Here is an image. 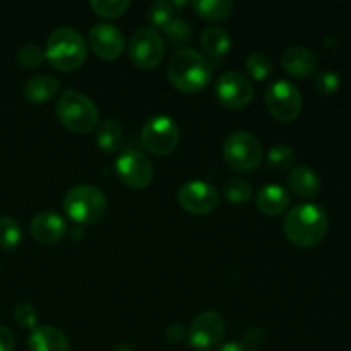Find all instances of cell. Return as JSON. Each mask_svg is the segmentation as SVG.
Wrapping results in <instances>:
<instances>
[{
	"label": "cell",
	"mask_w": 351,
	"mask_h": 351,
	"mask_svg": "<svg viewBox=\"0 0 351 351\" xmlns=\"http://www.w3.org/2000/svg\"><path fill=\"white\" fill-rule=\"evenodd\" d=\"M329 230L328 215L319 204L304 202L288 211L283 232L293 245L311 249L326 239Z\"/></svg>",
	"instance_id": "1"
},
{
	"label": "cell",
	"mask_w": 351,
	"mask_h": 351,
	"mask_svg": "<svg viewBox=\"0 0 351 351\" xmlns=\"http://www.w3.org/2000/svg\"><path fill=\"white\" fill-rule=\"evenodd\" d=\"M213 67L215 65L194 48H180L168 62V79L178 91L194 95L209 84Z\"/></svg>",
	"instance_id": "2"
},
{
	"label": "cell",
	"mask_w": 351,
	"mask_h": 351,
	"mask_svg": "<svg viewBox=\"0 0 351 351\" xmlns=\"http://www.w3.org/2000/svg\"><path fill=\"white\" fill-rule=\"evenodd\" d=\"M86 41L81 34L72 27H57L48 36L45 58L50 62L51 67L62 72H72L81 67L86 60Z\"/></svg>",
	"instance_id": "3"
},
{
	"label": "cell",
	"mask_w": 351,
	"mask_h": 351,
	"mask_svg": "<svg viewBox=\"0 0 351 351\" xmlns=\"http://www.w3.org/2000/svg\"><path fill=\"white\" fill-rule=\"evenodd\" d=\"M57 117L64 127L75 134H89L98 127V108L84 93L65 89L57 101Z\"/></svg>",
	"instance_id": "4"
},
{
	"label": "cell",
	"mask_w": 351,
	"mask_h": 351,
	"mask_svg": "<svg viewBox=\"0 0 351 351\" xmlns=\"http://www.w3.org/2000/svg\"><path fill=\"white\" fill-rule=\"evenodd\" d=\"M105 194L95 185H77L71 189L64 197V209L72 221L89 225L103 218L106 213Z\"/></svg>",
	"instance_id": "5"
},
{
	"label": "cell",
	"mask_w": 351,
	"mask_h": 351,
	"mask_svg": "<svg viewBox=\"0 0 351 351\" xmlns=\"http://www.w3.org/2000/svg\"><path fill=\"white\" fill-rule=\"evenodd\" d=\"M223 156L232 170L247 173L256 170L263 161V146L254 134L237 130L226 137Z\"/></svg>",
	"instance_id": "6"
},
{
	"label": "cell",
	"mask_w": 351,
	"mask_h": 351,
	"mask_svg": "<svg viewBox=\"0 0 351 351\" xmlns=\"http://www.w3.org/2000/svg\"><path fill=\"white\" fill-rule=\"evenodd\" d=\"M144 147L156 156L173 153L180 141V129L177 122L167 115H156L146 122L141 134Z\"/></svg>",
	"instance_id": "7"
},
{
	"label": "cell",
	"mask_w": 351,
	"mask_h": 351,
	"mask_svg": "<svg viewBox=\"0 0 351 351\" xmlns=\"http://www.w3.org/2000/svg\"><path fill=\"white\" fill-rule=\"evenodd\" d=\"M165 45L153 27H139L129 41V57L141 71H153L163 60Z\"/></svg>",
	"instance_id": "8"
},
{
	"label": "cell",
	"mask_w": 351,
	"mask_h": 351,
	"mask_svg": "<svg viewBox=\"0 0 351 351\" xmlns=\"http://www.w3.org/2000/svg\"><path fill=\"white\" fill-rule=\"evenodd\" d=\"M266 106L280 122H293L302 112L300 89L290 81H276L266 89Z\"/></svg>",
	"instance_id": "9"
},
{
	"label": "cell",
	"mask_w": 351,
	"mask_h": 351,
	"mask_svg": "<svg viewBox=\"0 0 351 351\" xmlns=\"http://www.w3.org/2000/svg\"><path fill=\"white\" fill-rule=\"evenodd\" d=\"M215 96L225 108L240 110L252 101L254 84L242 72H223L215 82Z\"/></svg>",
	"instance_id": "10"
},
{
	"label": "cell",
	"mask_w": 351,
	"mask_h": 351,
	"mask_svg": "<svg viewBox=\"0 0 351 351\" xmlns=\"http://www.w3.org/2000/svg\"><path fill=\"white\" fill-rule=\"evenodd\" d=\"M115 170L120 180L130 189H146L153 182L154 168L147 154L139 149H125L115 161Z\"/></svg>",
	"instance_id": "11"
},
{
	"label": "cell",
	"mask_w": 351,
	"mask_h": 351,
	"mask_svg": "<svg viewBox=\"0 0 351 351\" xmlns=\"http://www.w3.org/2000/svg\"><path fill=\"white\" fill-rule=\"evenodd\" d=\"M225 329V321L218 312H202L189 326L187 341L194 350L209 351L221 343Z\"/></svg>",
	"instance_id": "12"
},
{
	"label": "cell",
	"mask_w": 351,
	"mask_h": 351,
	"mask_svg": "<svg viewBox=\"0 0 351 351\" xmlns=\"http://www.w3.org/2000/svg\"><path fill=\"white\" fill-rule=\"evenodd\" d=\"M178 204L192 215H209L219 206V194L211 184L201 180L187 182L178 189Z\"/></svg>",
	"instance_id": "13"
},
{
	"label": "cell",
	"mask_w": 351,
	"mask_h": 351,
	"mask_svg": "<svg viewBox=\"0 0 351 351\" xmlns=\"http://www.w3.org/2000/svg\"><path fill=\"white\" fill-rule=\"evenodd\" d=\"M88 43L93 53L101 60H115L125 48V38L122 31L108 23H99L91 27L88 34Z\"/></svg>",
	"instance_id": "14"
},
{
	"label": "cell",
	"mask_w": 351,
	"mask_h": 351,
	"mask_svg": "<svg viewBox=\"0 0 351 351\" xmlns=\"http://www.w3.org/2000/svg\"><path fill=\"white\" fill-rule=\"evenodd\" d=\"M67 232L65 219L55 211H41L31 221V235L41 245H51L62 240Z\"/></svg>",
	"instance_id": "15"
},
{
	"label": "cell",
	"mask_w": 351,
	"mask_h": 351,
	"mask_svg": "<svg viewBox=\"0 0 351 351\" xmlns=\"http://www.w3.org/2000/svg\"><path fill=\"white\" fill-rule=\"evenodd\" d=\"M317 57L305 47H291L281 55V67L293 77H308L317 71Z\"/></svg>",
	"instance_id": "16"
},
{
	"label": "cell",
	"mask_w": 351,
	"mask_h": 351,
	"mask_svg": "<svg viewBox=\"0 0 351 351\" xmlns=\"http://www.w3.org/2000/svg\"><path fill=\"white\" fill-rule=\"evenodd\" d=\"M291 197L281 185L269 184L264 185L256 197V206L263 215L266 216H280L290 209Z\"/></svg>",
	"instance_id": "17"
},
{
	"label": "cell",
	"mask_w": 351,
	"mask_h": 351,
	"mask_svg": "<svg viewBox=\"0 0 351 351\" xmlns=\"http://www.w3.org/2000/svg\"><path fill=\"white\" fill-rule=\"evenodd\" d=\"M29 351H69V339L55 326H36L27 338Z\"/></svg>",
	"instance_id": "18"
},
{
	"label": "cell",
	"mask_w": 351,
	"mask_h": 351,
	"mask_svg": "<svg viewBox=\"0 0 351 351\" xmlns=\"http://www.w3.org/2000/svg\"><path fill=\"white\" fill-rule=\"evenodd\" d=\"M201 47L206 53V58L213 65L219 64L232 48V38H230L228 31L223 27L208 26L201 34Z\"/></svg>",
	"instance_id": "19"
},
{
	"label": "cell",
	"mask_w": 351,
	"mask_h": 351,
	"mask_svg": "<svg viewBox=\"0 0 351 351\" xmlns=\"http://www.w3.org/2000/svg\"><path fill=\"white\" fill-rule=\"evenodd\" d=\"M288 185H290L291 192L302 199H314L321 192L319 175L311 167H305V165H298L290 171Z\"/></svg>",
	"instance_id": "20"
},
{
	"label": "cell",
	"mask_w": 351,
	"mask_h": 351,
	"mask_svg": "<svg viewBox=\"0 0 351 351\" xmlns=\"http://www.w3.org/2000/svg\"><path fill=\"white\" fill-rule=\"evenodd\" d=\"M60 82L57 77L47 74L33 75L23 88V96L31 103H47L58 95Z\"/></svg>",
	"instance_id": "21"
},
{
	"label": "cell",
	"mask_w": 351,
	"mask_h": 351,
	"mask_svg": "<svg viewBox=\"0 0 351 351\" xmlns=\"http://www.w3.org/2000/svg\"><path fill=\"white\" fill-rule=\"evenodd\" d=\"M123 141V130L117 120H103L96 127V143L98 147L106 154H112L119 151L120 144Z\"/></svg>",
	"instance_id": "22"
},
{
	"label": "cell",
	"mask_w": 351,
	"mask_h": 351,
	"mask_svg": "<svg viewBox=\"0 0 351 351\" xmlns=\"http://www.w3.org/2000/svg\"><path fill=\"white\" fill-rule=\"evenodd\" d=\"M191 5L199 17L213 21V23L226 21L235 9L233 2H228V0H195Z\"/></svg>",
	"instance_id": "23"
},
{
	"label": "cell",
	"mask_w": 351,
	"mask_h": 351,
	"mask_svg": "<svg viewBox=\"0 0 351 351\" xmlns=\"http://www.w3.org/2000/svg\"><path fill=\"white\" fill-rule=\"evenodd\" d=\"M245 71L254 81H266L273 72V60L264 51H252L245 60Z\"/></svg>",
	"instance_id": "24"
},
{
	"label": "cell",
	"mask_w": 351,
	"mask_h": 351,
	"mask_svg": "<svg viewBox=\"0 0 351 351\" xmlns=\"http://www.w3.org/2000/svg\"><path fill=\"white\" fill-rule=\"evenodd\" d=\"M23 232L12 216H0V247L3 250H14L21 243Z\"/></svg>",
	"instance_id": "25"
},
{
	"label": "cell",
	"mask_w": 351,
	"mask_h": 351,
	"mask_svg": "<svg viewBox=\"0 0 351 351\" xmlns=\"http://www.w3.org/2000/svg\"><path fill=\"white\" fill-rule=\"evenodd\" d=\"M223 192H225V197L228 199L233 204H243V202H249L250 197L254 194V189L250 185V182H247L245 178H230L223 185Z\"/></svg>",
	"instance_id": "26"
},
{
	"label": "cell",
	"mask_w": 351,
	"mask_h": 351,
	"mask_svg": "<svg viewBox=\"0 0 351 351\" xmlns=\"http://www.w3.org/2000/svg\"><path fill=\"white\" fill-rule=\"evenodd\" d=\"M165 38L171 47H184L192 38V26L184 19L173 17L167 27L163 29Z\"/></svg>",
	"instance_id": "27"
},
{
	"label": "cell",
	"mask_w": 351,
	"mask_h": 351,
	"mask_svg": "<svg viewBox=\"0 0 351 351\" xmlns=\"http://www.w3.org/2000/svg\"><path fill=\"white\" fill-rule=\"evenodd\" d=\"M267 167L271 170L283 171L291 168V165L295 163V151L293 147L287 146V144H280V146H274L267 151Z\"/></svg>",
	"instance_id": "28"
},
{
	"label": "cell",
	"mask_w": 351,
	"mask_h": 351,
	"mask_svg": "<svg viewBox=\"0 0 351 351\" xmlns=\"http://www.w3.org/2000/svg\"><path fill=\"white\" fill-rule=\"evenodd\" d=\"M93 10L98 14L99 17H106V19H113V17H120L127 12L130 7L129 0H93L89 3Z\"/></svg>",
	"instance_id": "29"
},
{
	"label": "cell",
	"mask_w": 351,
	"mask_h": 351,
	"mask_svg": "<svg viewBox=\"0 0 351 351\" xmlns=\"http://www.w3.org/2000/svg\"><path fill=\"white\" fill-rule=\"evenodd\" d=\"M147 19L154 27L165 29L170 24V21L173 19V3L165 2V0H158V2L151 3L149 9H147Z\"/></svg>",
	"instance_id": "30"
},
{
	"label": "cell",
	"mask_w": 351,
	"mask_h": 351,
	"mask_svg": "<svg viewBox=\"0 0 351 351\" xmlns=\"http://www.w3.org/2000/svg\"><path fill=\"white\" fill-rule=\"evenodd\" d=\"M45 51L38 45H24L17 51V62L23 69H36L43 64Z\"/></svg>",
	"instance_id": "31"
},
{
	"label": "cell",
	"mask_w": 351,
	"mask_h": 351,
	"mask_svg": "<svg viewBox=\"0 0 351 351\" xmlns=\"http://www.w3.org/2000/svg\"><path fill=\"white\" fill-rule=\"evenodd\" d=\"M314 86L322 96H332L338 93L341 81H339V75L332 71H322L315 75Z\"/></svg>",
	"instance_id": "32"
},
{
	"label": "cell",
	"mask_w": 351,
	"mask_h": 351,
	"mask_svg": "<svg viewBox=\"0 0 351 351\" xmlns=\"http://www.w3.org/2000/svg\"><path fill=\"white\" fill-rule=\"evenodd\" d=\"M14 319L17 324L24 329H31L33 331L38 324V311L27 302H21L14 308Z\"/></svg>",
	"instance_id": "33"
},
{
	"label": "cell",
	"mask_w": 351,
	"mask_h": 351,
	"mask_svg": "<svg viewBox=\"0 0 351 351\" xmlns=\"http://www.w3.org/2000/svg\"><path fill=\"white\" fill-rule=\"evenodd\" d=\"M264 341V332L259 328H249L243 335V346H259Z\"/></svg>",
	"instance_id": "34"
},
{
	"label": "cell",
	"mask_w": 351,
	"mask_h": 351,
	"mask_svg": "<svg viewBox=\"0 0 351 351\" xmlns=\"http://www.w3.org/2000/svg\"><path fill=\"white\" fill-rule=\"evenodd\" d=\"M14 345H16V338L12 331L5 326H0V351H12Z\"/></svg>",
	"instance_id": "35"
},
{
	"label": "cell",
	"mask_w": 351,
	"mask_h": 351,
	"mask_svg": "<svg viewBox=\"0 0 351 351\" xmlns=\"http://www.w3.org/2000/svg\"><path fill=\"white\" fill-rule=\"evenodd\" d=\"M185 338H187V331H185L184 326L171 324L170 328L167 329V339L170 343H175V345H177V343L184 341Z\"/></svg>",
	"instance_id": "36"
},
{
	"label": "cell",
	"mask_w": 351,
	"mask_h": 351,
	"mask_svg": "<svg viewBox=\"0 0 351 351\" xmlns=\"http://www.w3.org/2000/svg\"><path fill=\"white\" fill-rule=\"evenodd\" d=\"M219 351H249V348H245L242 343L232 341V343H226V345H223L221 348H219Z\"/></svg>",
	"instance_id": "37"
},
{
	"label": "cell",
	"mask_w": 351,
	"mask_h": 351,
	"mask_svg": "<svg viewBox=\"0 0 351 351\" xmlns=\"http://www.w3.org/2000/svg\"><path fill=\"white\" fill-rule=\"evenodd\" d=\"M82 237H84V230H82L81 226H79V228H74V230H72V239H74V240H77V239L81 240Z\"/></svg>",
	"instance_id": "38"
},
{
	"label": "cell",
	"mask_w": 351,
	"mask_h": 351,
	"mask_svg": "<svg viewBox=\"0 0 351 351\" xmlns=\"http://www.w3.org/2000/svg\"><path fill=\"white\" fill-rule=\"evenodd\" d=\"M113 351H134L129 345H119Z\"/></svg>",
	"instance_id": "39"
}]
</instances>
